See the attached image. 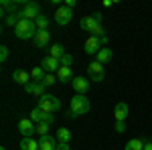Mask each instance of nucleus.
<instances>
[{"instance_id": "f257e3e1", "label": "nucleus", "mask_w": 152, "mask_h": 150, "mask_svg": "<svg viewBox=\"0 0 152 150\" xmlns=\"http://www.w3.org/2000/svg\"><path fill=\"white\" fill-rule=\"evenodd\" d=\"M79 26H81L83 31L91 33V37H97V39L105 37V29H104V24H102V12H95L91 16H83L81 20H79Z\"/></svg>"}, {"instance_id": "f03ea898", "label": "nucleus", "mask_w": 152, "mask_h": 150, "mask_svg": "<svg viewBox=\"0 0 152 150\" xmlns=\"http://www.w3.org/2000/svg\"><path fill=\"white\" fill-rule=\"evenodd\" d=\"M37 33H39V29H37L35 20H28V18H23V16H20L18 24L14 26V35L18 37V39H23V41L35 39Z\"/></svg>"}, {"instance_id": "7ed1b4c3", "label": "nucleus", "mask_w": 152, "mask_h": 150, "mask_svg": "<svg viewBox=\"0 0 152 150\" xmlns=\"http://www.w3.org/2000/svg\"><path fill=\"white\" fill-rule=\"evenodd\" d=\"M89 108H91V104H89V100L85 97V95H81V93H75V97H71V112L75 116H83L89 112Z\"/></svg>"}, {"instance_id": "20e7f679", "label": "nucleus", "mask_w": 152, "mask_h": 150, "mask_svg": "<svg viewBox=\"0 0 152 150\" xmlns=\"http://www.w3.org/2000/svg\"><path fill=\"white\" fill-rule=\"evenodd\" d=\"M39 108H41L43 112H47V114H55V112L61 110V102H59V97H55V95L45 93V95L39 100Z\"/></svg>"}, {"instance_id": "39448f33", "label": "nucleus", "mask_w": 152, "mask_h": 150, "mask_svg": "<svg viewBox=\"0 0 152 150\" xmlns=\"http://www.w3.org/2000/svg\"><path fill=\"white\" fill-rule=\"evenodd\" d=\"M20 12V16L23 18H28V20H37L39 16H41V6L37 4V2H26L23 6V10H18Z\"/></svg>"}, {"instance_id": "423d86ee", "label": "nucleus", "mask_w": 152, "mask_h": 150, "mask_svg": "<svg viewBox=\"0 0 152 150\" xmlns=\"http://www.w3.org/2000/svg\"><path fill=\"white\" fill-rule=\"evenodd\" d=\"M87 73H89L91 81H104V79H105L104 65H102L99 61H94V63H89V65H87Z\"/></svg>"}, {"instance_id": "0eeeda50", "label": "nucleus", "mask_w": 152, "mask_h": 150, "mask_svg": "<svg viewBox=\"0 0 152 150\" xmlns=\"http://www.w3.org/2000/svg\"><path fill=\"white\" fill-rule=\"evenodd\" d=\"M71 18H73V10H71V8H67L65 4L57 8V12H55V23H57V24L65 26V24L71 23Z\"/></svg>"}, {"instance_id": "6e6552de", "label": "nucleus", "mask_w": 152, "mask_h": 150, "mask_svg": "<svg viewBox=\"0 0 152 150\" xmlns=\"http://www.w3.org/2000/svg\"><path fill=\"white\" fill-rule=\"evenodd\" d=\"M18 132L23 134V138H33V134L37 132V126L31 118H23L18 122Z\"/></svg>"}, {"instance_id": "1a4fd4ad", "label": "nucleus", "mask_w": 152, "mask_h": 150, "mask_svg": "<svg viewBox=\"0 0 152 150\" xmlns=\"http://www.w3.org/2000/svg\"><path fill=\"white\" fill-rule=\"evenodd\" d=\"M102 47H104V45H102V39H97V37H89V39L85 41V45H83V51H85L87 55H97Z\"/></svg>"}, {"instance_id": "9d476101", "label": "nucleus", "mask_w": 152, "mask_h": 150, "mask_svg": "<svg viewBox=\"0 0 152 150\" xmlns=\"http://www.w3.org/2000/svg\"><path fill=\"white\" fill-rule=\"evenodd\" d=\"M24 91L31 93V95H37L39 100L45 95V85L43 83H39V81H31V83H26L24 85Z\"/></svg>"}, {"instance_id": "9b49d317", "label": "nucleus", "mask_w": 152, "mask_h": 150, "mask_svg": "<svg viewBox=\"0 0 152 150\" xmlns=\"http://www.w3.org/2000/svg\"><path fill=\"white\" fill-rule=\"evenodd\" d=\"M12 81H16L18 85H26V83H31L33 81V77H31V73L28 71H24V69H14L12 71Z\"/></svg>"}, {"instance_id": "f8f14e48", "label": "nucleus", "mask_w": 152, "mask_h": 150, "mask_svg": "<svg viewBox=\"0 0 152 150\" xmlns=\"http://www.w3.org/2000/svg\"><path fill=\"white\" fill-rule=\"evenodd\" d=\"M41 67L47 71V73H57L59 67H61V61L55 57H45L43 59V63H41Z\"/></svg>"}, {"instance_id": "ddd939ff", "label": "nucleus", "mask_w": 152, "mask_h": 150, "mask_svg": "<svg viewBox=\"0 0 152 150\" xmlns=\"http://www.w3.org/2000/svg\"><path fill=\"white\" fill-rule=\"evenodd\" d=\"M71 85H73L75 93H81V95H85V91L89 89V81L85 79V77H73Z\"/></svg>"}, {"instance_id": "4468645a", "label": "nucleus", "mask_w": 152, "mask_h": 150, "mask_svg": "<svg viewBox=\"0 0 152 150\" xmlns=\"http://www.w3.org/2000/svg\"><path fill=\"white\" fill-rule=\"evenodd\" d=\"M128 104L126 102H120V104H116V108H114V116H116V122H126V118H128Z\"/></svg>"}, {"instance_id": "2eb2a0df", "label": "nucleus", "mask_w": 152, "mask_h": 150, "mask_svg": "<svg viewBox=\"0 0 152 150\" xmlns=\"http://www.w3.org/2000/svg\"><path fill=\"white\" fill-rule=\"evenodd\" d=\"M112 57H114L112 49H110V47H102V49H99V53L95 55V61H99L102 65H105V63H110V61H112Z\"/></svg>"}, {"instance_id": "dca6fc26", "label": "nucleus", "mask_w": 152, "mask_h": 150, "mask_svg": "<svg viewBox=\"0 0 152 150\" xmlns=\"http://www.w3.org/2000/svg\"><path fill=\"white\" fill-rule=\"evenodd\" d=\"M39 146H41V150H55L59 146V142L53 136H45V138L39 140Z\"/></svg>"}, {"instance_id": "f3484780", "label": "nucleus", "mask_w": 152, "mask_h": 150, "mask_svg": "<svg viewBox=\"0 0 152 150\" xmlns=\"http://www.w3.org/2000/svg\"><path fill=\"white\" fill-rule=\"evenodd\" d=\"M57 79L61 81V83H69V81H73V73H71V67H59L57 71Z\"/></svg>"}, {"instance_id": "a211bd4d", "label": "nucleus", "mask_w": 152, "mask_h": 150, "mask_svg": "<svg viewBox=\"0 0 152 150\" xmlns=\"http://www.w3.org/2000/svg\"><path fill=\"white\" fill-rule=\"evenodd\" d=\"M33 41H35V45H37V47H47V45H49V41H51V35H49L47 31H39V33H37V37L33 39Z\"/></svg>"}, {"instance_id": "6ab92c4d", "label": "nucleus", "mask_w": 152, "mask_h": 150, "mask_svg": "<svg viewBox=\"0 0 152 150\" xmlns=\"http://www.w3.org/2000/svg\"><path fill=\"white\" fill-rule=\"evenodd\" d=\"M65 55H67V53H65V47L63 45H51L49 47V57H55V59L61 61Z\"/></svg>"}, {"instance_id": "aec40b11", "label": "nucleus", "mask_w": 152, "mask_h": 150, "mask_svg": "<svg viewBox=\"0 0 152 150\" xmlns=\"http://www.w3.org/2000/svg\"><path fill=\"white\" fill-rule=\"evenodd\" d=\"M55 138H57L59 144H69L71 142V132L67 130V128H59L57 134H55Z\"/></svg>"}, {"instance_id": "412c9836", "label": "nucleus", "mask_w": 152, "mask_h": 150, "mask_svg": "<svg viewBox=\"0 0 152 150\" xmlns=\"http://www.w3.org/2000/svg\"><path fill=\"white\" fill-rule=\"evenodd\" d=\"M20 150H41V146H39V142L35 138H23Z\"/></svg>"}, {"instance_id": "4be33fe9", "label": "nucleus", "mask_w": 152, "mask_h": 150, "mask_svg": "<svg viewBox=\"0 0 152 150\" xmlns=\"http://www.w3.org/2000/svg\"><path fill=\"white\" fill-rule=\"evenodd\" d=\"M18 20H20V12H8V14L4 16V24H6V26H12V29L18 24Z\"/></svg>"}, {"instance_id": "5701e85b", "label": "nucleus", "mask_w": 152, "mask_h": 150, "mask_svg": "<svg viewBox=\"0 0 152 150\" xmlns=\"http://www.w3.org/2000/svg\"><path fill=\"white\" fill-rule=\"evenodd\" d=\"M144 144H146L144 140H140V138H132L128 144H126V148H124V150H144Z\"/></svg>"}, {"instance_id": "b1692460", "label": "nucleus", "mask_w": 152, "mask_h": 150, "mask_svg": "<svg viewBox=\"0 0 152 150\" xmlns=\"http://www.w3.org/2000/svg\"><path fill=\"white\" fill-rule=\"evenodd\" d=\"M45 75H47V71L43 69V67H35V69L31 71V77H33V81H39V83H43Z\"/></svg>"}, {"instance_id": "393cba45", "label": "nucleus", "mask_w": 152, "mask_h": 150, "mask_svg": "<svg viewBox=\"0 0 152 150\" xmlns=\"http://www.w3.org/2000/svg\"><path fill=\"white\" fill-rule=\"evenodd\" d=\"M35 24H37V29L39 31H47V26H49V18L45 16V14H41L39 18L35 20Z\"/></svg>"}, {"instance_id": "a878e982", "label": "nucleus", "mask_w": 152, "mask_h": 150, "mask_svg": "<svg viewBox=\"0 0 152 150\" xmlns=\"http://www.w3.org/2000/svg\"><path fill=\"white\" fill-rule=\"evenodd\" d=\"M37 134H39L41 138H45V136H49V124H45V122L37 124Z\"/></svg>"}, {"instance_id": "bb28decb", "label": "nucleus", "mask_w": 152, "mask_h": 150, "mask_svg": "<svg viewBox=\"0 0 152 150\" xmlns=\"http://www.w3.org/2000/svg\"><path fill=\"white\" fill-rule=\"evenodd\" d=\"M57 75H53V73H47V75H45V79H43V85H45V87H49V85H55V83H57Z\"/></svg>"}, {"instance_id": "cd10ccee", "label": "nucleus", "mask_w": 152, "mask_h": 150, "mask_svg": "<svg viewBox=\"0 0 152 150\" xmlns=\"http://www.w3.org/2000/svg\"><path fill=\"white\" fill-rule=\"evenodd\" d=\"M6 59H8V47H0V61L6 63Z\"/></svg>"}, {"instance_id": "c85d7f7f", "label": "nucleus", "mask_w": 152, "mask_h": 150, "mask_svg": "<svg viewBox=\"0 0 152 150\" xmlns=\"http://www.w3.org/2000/svg\"><path fill=\"white\" fill-rule=\"evenodd\" d=\"M71 63H73V57L71 55H65V57L61 59V65L63 67H71Z\"/></svg>"}, {"instance_id": "c756f323", "label": "nucleus", "mask_w": 152, "mask_h": 150, "mask_svg": "<svg viewBox=\"0 0 152 150\" xmlns=\"http://www.w3.org/2000/svg\"><path fill=\"white\" fill-rule=\"evenodd\" d=\"M116 132H118V134L126 132V122H116Z\"/></svg>"}, {"instance_id": "7c9ffc66", "label": "nucleus", "mask_w": 152, "mask_h": 150, "mask_svg": "<svg viewBox=\"0 0 152 150\" xmlns=\"http://www.w3.org/2000/svg\"><path fill=\"white\" fill-rule=\"evenodd\" d=\"M75 4H77V0H65V6L71 8V10H73V6H75Z\"/></svg>"}, {"instance_id": "2f4dec72", "label": "nucleus", "mask_w": 152, "mask_h": 150, "mask_svg": "<svg viewBox=\"0 0 152 150\" xmlns=\"http://www.w3.org/2000/svg\"><path fill=\"white\" fill-rule=\"evenodd\" d=\"M55 150H71V148H69V144H59Z\"/></svg>"}, {"instance_id": "473e14b6", "label": "nucleus", "mask_w": 152, "mask_h": 150, "mask_svg": "<svg viewBox=\"0 0 152 150\" xmlns=\"http://www.w3.org/2000/svg\"><path fill=\"white\" fill-rule=\"evenodd\" d=\"M104 6H105V8H110V6H114V0H105V2H104Z\"/></svg>"}, {"instance_id": "72a5a7b5", "label": "nucleus", "mask_w": 152, "mask_h": 150, "mask_svg": "<svg viewBox=\"0 0 152 150\" xmlns=\"http://www.w3.org/2000/svg\"><path fill=\"white\" fill-rule=\"evenodd\" d=\"M144 150H152V142H146L144 144Z\"/></svg>"}, {"instance_id": "f704fd0d", "label": "nucleus", "mask_w": 152, "mask_h": 150, "mask_svg": "<svg viewBox=\"0 0 152 150\" xmlns=\"http://www.w3.org/2000/svg\"><path fill=\"white\" fill-rule=\"evenodd\" d=\"M0 150H6V148H0Z\"/></svg>"}]
</instances>
